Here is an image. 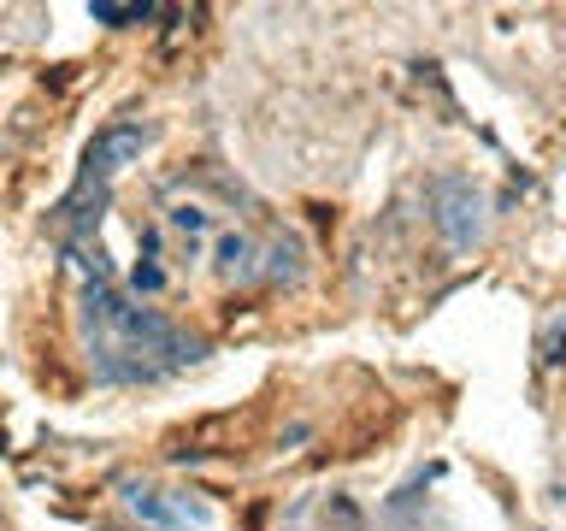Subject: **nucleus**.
<instances>
[{"mask_svg": "<svg viewBox=\"0 0 566 531\" xmlns=\"http://www.w3.org/2000/svg\"><path fill=\"white\" fill-rule=\"evenodd\" d=\"M88 331H95V348L106 354V366L124 372V378H142V372H159L177 361V336L159 325L154 313L118 301L113 290H95V308H88Z\"/></svg>", "mask_w": 566, "mask_h": 531, "instance_id": "1", "label": "nucleus"}, {"mask_svg": "<svg viewBox=\"0 0 566 531\" xmlns=\"http://www.w3.org/2000/svg\"><path fill=\"white\" fill-rule=\"evenodd\" d=\"M142 148H148V124H106V131L83 148V184H77V189H83V195H88V189H106Z\"/></svg>", "mask_w": 566, "mask_h": 531, "instance_id": "2", "label": "nucleus"}, {"mask_svg": "<svg viewBox=\"0 0 566 531\" xmlns=\"http://www.w3.org/2000/svg\"><path fill=\"white\" fill-rule=\"evenodd\" d=\"M195 42V12H171V30L159 35V60H177Z\"/></svg>", "mask_w": 566, "mask_h": 531, "instance_id": "3", "label": "nucleus"}, {"mask_svg": "<svg viewBox=\"0 0 566 531\" xmlns=\"http://www.w3.org/2000/svg\"><path fill=\"white\" fill-rule=\"evenodd\" d=\"M88 12H95L101 24H136V18H148L154 7H136V0H88Z\"/></svg>", "mask_w": 566, "mask_h": 531, "instance_id": "4", "label": "nucleus"}, {"mask_svg": "<svg viewBox=\"0 0 566 531\" xmlns=\"http://www.w3.org/2000/svg\"><path fill=\"white\" fill-rule=\"evenodd\" d=\"M537 348H543V361H548V366H560V361H566V313L543 331V343H537Z\"/></svg>", "mask_w": 566, "mask_h": 531, "instance_id": "5", "label": "nucleus"}]
</instances>
